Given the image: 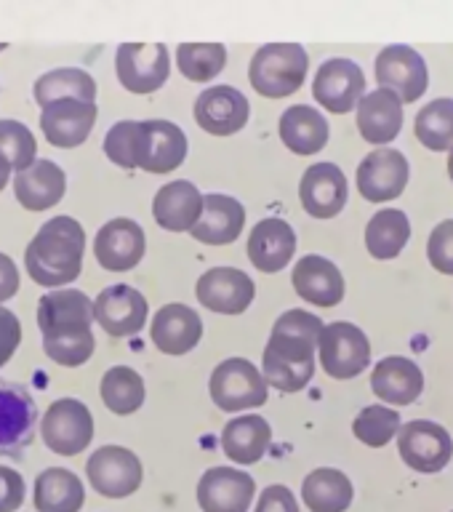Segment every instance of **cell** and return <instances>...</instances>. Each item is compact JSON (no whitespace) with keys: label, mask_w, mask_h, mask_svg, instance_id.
<instances>
[{"label":"cell","mask_w":453,"mask_h":512,"mask_svg":"<svg viewBox=\"0 0 453 512\" xmlns=\"http://www.w3.org/2000/svg\"><path fill=\"white\" fill-rule=\"evenodd\" d=\"M94 302L78 288H54L40 296L38 326L43 350L62 366H83L94 352Z\"/></svg>","instance_id":"1"},{"label":"cell","mask_w":453,"mask_h":512,"mask_svg":"<svg viewBox=\"0 0 453 512\" xmlns=\"http://www.w3.org/2000/svg\"><path fill=\"white\" fill-rule=\"evenodd\" d=\"M86 251V230L72 216H51L27 243L24 264L40 286L56 288L80 275Z\"/></svg>","instance_id":"2"},{"label":"cell","mask_w":453,"mask_h":512,"mask_svg":"<svg viewBox=\"0 0 453 512\" xmlns=\"http://www.w3.org/2000/svg\"><path fill=\"white\" fill-rule=\"evenodd\" d=\"M310 70V54L302 43H264L248 64L251 86L262 96L280 99L302 86Z\"/></svg>","instance_id":"3"},{"label":"cell","mask_w":453,"mask_h":512,"mask_svg":"<svg viewBox=\"0 0 453 512\" xmlns=\"http://www.w3.org/2000/svg\"><path fill=\"white\" fill-rule=\"evenodd\" d=\"M315 347L302 336L270 334L264 344L262 371L267 384L280 392H299L315 374Z\"/></svg>","instance_id":"4"},{"label":"cell","mask_w":453,"mask_h":512,"mask_svg":"<svg viewBox=\"0 0 453 512\" xmlns=\"http://www.w3.org/2000/svg\"><path fill=\"white\" fill-rule=\"evenodd\" d=\"M208 390L222 411H246L267 403L270 384L264 379V371H259L248 358H227L211 371Z\"/></svg>","instance_id":"5"},{"label":"cell","mask_w":453,"mask_h":512,"mask_svg":"<svg viewBox=\"0 0 453 512\" xmlns=\"http://www.w3.org/2000/svg\"><path fill=\"white\" fill-rule=\"evenodd\" d=\"M323 371L334 379H352L371 363V342L366 331L350 320H334L323 328L318 342Z\"/></svg>","instance_id":"6"},{"label":"cell","mask_w":453,"mask_h":512,"mask_svg":"<svg viewBox=\"0 0 453 512\" xmlns=\"http://www.w3.org/2000/svg\"><path fill=\"white\" fill-rule=\"evenodd\" d=\"M40 435L51 451L62 456H75L88 448L94 438V416L78 398L54 400L40 419Z\"/></svg>","instance_id":"7"},{"label":"cell","mask_w":453,"mask_h":512,"mask_svg":"<svg viewBox=\"0 0 453 512\" xmlns=\"http://www.w3.org/2000/svg\"><path fill=\"white\" fill-rule=\"evenodd\" d=\"M38 427V406L32 392L19 382L0 379V456L19 459Z\"/></svg>","instance_id":"8"},{"label":"cell","mask_w":453,"mask_h":512,"mask_svg":"<svg viewBox=\"0 0 453 512\" xmlns=\"http://www.w3.org/2000/svg\"><path fill=\"white\" fill-rule=\"evenodd\" d=\"M120 86L134 94H152L168 80L171 54L166 43H120L115 51Z\"/></svg>","instance_id":"9"},{"label":"cell","mask_w":453,"mask_h":512,"mask_svg":"<svg viewBox=\"0 0 453 512\" xmlns=\"http://www.w3.org/2000/svg\"><path fill=\"white\" fill-rule=\"evenodd\" d=\"M398 451L403 462L416 472H440L451 462L453 440L451 432L430 419H411L398 432Z\"/></svg>","instance_id":"10"},{"label":"cell","mask_w":453,"mask_h":512,"mask_svg":"<svg viewBox=\"0 0 453 512\" xmlns=\"http://www.w3.org/2000/svg\"><path fill=\"white\" fill-rule=\"evenodd\" d=\"M88 480L94 491L110 499H123L131 496L136 488L142 486L144 470L139 456L131 448L123 446H102L88 456L86 464Z\"/></svg>","instance_id":"11"},{"label":"cell","mask_w":453,"mask_h":512,"mask_svg":"<svg viewBox=\"0 0 453 512\" xmlns=\"http://www.w3.org/2000/svg\"><path fill=\"white\" fill-rule=\"evenodd\" d=\"M376 80L403 102H416L430 86V70L424 56L406 43H390L376 56Z\"/></svg>","instance_id":"12"},{"label":"cell","mask_w":453,"mask_h":512,"mask_svg":"<svg viewBox=\"0 0 453 512\" xmlns=\"http://www.w3.org/2000/svg\"><path fill=\"white\" fill-rule=\"evenodd\" d=\"M312 94L326 110L350 112L366 96V75L347 56H331L315 72Z\"/></svg>","instance_id":"13"},{"label":"cell","mask_w":453,"mask_h":512,"mask_svg":"<svg viewBox=\"0 0 453 512\" xmlns=\"http://www.w3.org/2000/svg\"><path fill=\"white\" fill-rule=\"evenodd\" d=\"M408 176H411V166L406 155L390 147H379L360 160L358 190L371 203H384V200L398 198L400 192L406 190Z\"/></svg>","instance_id":"14"},{"label":"cell","mask_w":453,"mask_h":512,"mask_svg":"<svg viewBox=\"0 0 453 512\" xmlns=\"http://www.w3.org/2000/svg\"><path fill=\"white\" fill-rule=\"evenodd\" d=\"M144 248H147V238H144L142 224L128 216H115L110 222H104L94 238L96 262L112 272L136 267L142 262Z\"/></svg>","instance_id":"15"},{"label":"cell","mask_w":453,"mask_h":512,"mask_svg":"<svg viewBox=\"0 0 453 512\" xmlns=\"http://www.w3.org/2000/svg\"><path fill=\"white\" fill-rule=\"evenodd\" d=\"M248 104L246 94L235 86H208L200 91L195 99V120L203 131L214 136L238 134L240 128L248 123Z\"/></svg>","instance_id":"16"},{"label":"cell","mask_w":453,"mask_h":512,"mask_svg":"<svg viewBox=\"0 0 453 512\" xmlns=\"http://www.w3.org/2000/svg\"><path fill=\"white\" fill-rule=\"evenodd\" d=\"M254 494V478L235 467H211L200 475L198 504L203 512H248Z\"/></svg>","instance_id":"17"},{"label":"cell","mask_w":453,"mask_h":512,"mask_svg":"<svg viewBox=\"0 0 453 512\" xmlns=\"http://www.w3.org/2000/svg\"><path fill=\"white\" fill-rule=\"evenodd\" d=\"M147 299L142 291H136L128 283H115L99 291L94 299V315L99 326L112 336L139 334L147 320Z\"/></svg>","instance_id":"18"},{"label":"cell","mask_w":453,"mask_h":512,"mask_svg":"<svg viewBox=\"0 0 453 512\" xmlns=\"http://www.w3.org/2000/svg\"><path fill=\"white\" fill-rule=\"evenodd\" d=\"M347 195H350L347 176L331 160L312 163L299 182V198H302L304 211L318 219H331L339 214L347 206Z\"/></svg>","instance_id":"19"},{"label":"cell","mask_w":453,"mask_h":512,"mask_svg":"<svg viewBox=\"0 0 453 512\" xmlns=\"http://www.w3.org/2000/svg\"><path fill=\"white\" fill-rule=\"evenodd\" d=\"M198 299L203 307L222 315H238L254 302L256 286L238 267H211L198 278Z\"/></svg>","instance_id":"20"},{"label":"cell","mask_w":453,"mask_h":512,"mask_svg":"<svg viewBox=\"0 0 453 512\" xmlns=\"http://www.w3.org/2000/svg\"><path fill=\"white\" fill-rule=\"evenodd\" d=\"M187 134L163 118L142 120V144H139V168L150 174H166L182 166L187 158Z\"/></svg>","instance_id":"21"},{"label":"cell","mask_w":453,"mask_h":512,"mask_svg":"<svg viewBox=\"0 0 453 512\" xmlns=\"http://www.w3.org/2000/svg\"><path fill=\"white\" fill-rule=\"evenodd\" d=\"M96 123V102L59 99L40 110V128L56 147H78L86 142Z\"/></svg>","instance_id":"22"},{"label":"cell","mask_w":453,"mask_h":512,"mask_svg":"<svg viewBox=\"0 0 453 512\" xmlns=\"http://www.w3.org/2000/svg\"><path fill=\"white\" fill-rule=\"evenodd\" d=\"M150 336L160 352H166V355H184V352H190L200 342V336H203V320L187 304H163L152 315Z\"/></svg>","instance_id":"23"},{"label":"cell","mask_w":453,"mask_h":512,"mask_svg":"<svg viewBox=\"0 0 453 512\" xmlns=\"http://www.w3.org/2000/svg\"><path fill=\"white\" fill-rule=\"evenodd\" d=\"M203 192L190 179H174L163 184L152 200V214L163 230L192 232L203 216Z\"/></svg>","instance_id":"24"},{"label":"cell","mask_w":453,"mask_h":512,"mask_svg":"<svg viewBox=\"0 0 453 512\" xmlns=\"http://www.w3.org/2000/svg\"><path fill=\"white\" fill-rule=\"evenodd\" d=\"M296 251L294 227L280 219V216H267L254 224L248 235V259L256 270L278 272L283 270Z\"/></svg>","instance_id":"25"},{"label":"cell","mask_w":453,"mask_h":512,"mask_svg":"<svg viewBox=\"0 0 453 512\" xmlns=\"http://www.w3.org/2000/svg\"><path fill=\"white\" fill-rule=\"evenodd\" d=\"M296 294L318 307H336L344 299V278L331 259L320 254H307L294 264Z\"/></svg>","instance_id":"26"},{"label":"cell","mask_w":453,"mask_h":512,"mask_svg":"<svg viewBox=\"0 0 453 512\" xmlns=\"http://www.w3.org/2000/svg\"><path fill=\"white\" fill-rule=\"evenodd\" d=\"M371 387L376 398H382L390 406H408L414 403L424 390V374L419 363L403 355H387L371 371Z\"/></svg>","instance_id":"27"},{"label":"cell","mask_w":453,"mask_h":512,"mask_svg":"<svg viewBox=\"0 0 453 512\" xmlns=\"http://www.w3.org/2000/svg\"><path fill=\"white\" fill-rule=\"evenodd\" d=\"M360 136L371 144H390L403 128V99L390 88L368 91L358 104Z\"/></svg>","instance_id":"28"},{"label":"cell","mask_w":453,"mask_h":512,"mask_svg":"<svg viewBox=\"0 0 453 512\" xmlns=\"http://www.w3.org/2000/svg\"><path fill=\"white\" fill-rule=\"evenodd\" d=\"M246 227V208L238 198L222 195V192H208L203 198V216L192 227V238L208 246H224L238 238Z\"/></svg>","instance_id":"29"},{"label":"cell","mask_w":453,"mask_h":512,"mask_svg":"<svg viewBox=\"0 0 453 512\" xmlns=\"http://www.w3.org/2000/svg\"><path fill=\"white\" fill-rule=\"evenodd\" d=\"M67 190V176L62 166L48 158H38L30 168L14 176L16 200L30 211H46L62 200Z\"/></svg>","instance_id":"30"},{"label":"cell","mask_w":453,"mask_h":512,"mask_svg":"<svg viewBox=\"0 0 453 512\" xmlns=\"http://www.w3.org/2000/svg\"><path fill=\"white\" fill-rule=\"evenodd\" d=\"M280 139L296 155H312L328 144V120L310 104H291L280 115Z\"/></svg>","instance_id":"31"},{"label":"cell","mask_w":453,"mask_h":512,"mask_svg":"<svg viewBox=\"0 0 453 512\" xmlns=\"http://www.w3.org/2000/svg\"><path fill=\"white\" fill-rule=\"evenodd\" d=\"M272 440L270 422L259 414H240L224 424L222 448L232 462L254 464L259 462Z\"/></svg>","instance_id":"32"},{"label":"cell","mask_w":453,"mask_h":512,"mask_svg":"<svg viewBox=\"0 0 453 512\" xmlns=\"http://www.w3.org/2000/svg\"><path fill=\"white\" fill-rule=\"evenodd\" d=\"M32 502L38 512H78L86 502V488L67 467H46L35 478Z\"/></svg>","instance_id":"33"},{"label":"cell","mask_w":453,"mask_h":512,"mask_svg":"<svg viewBox=\"0 0 453 512\" xmlns=\"http://www.w3.org/2000/svg\"><path fill=\"white\" fill-rule=\"evenodd\" d=\"M352 496V480L334 467H318L302 483V499L310 512H344L352 504Z\"/></svg>","instance_id":"34"},{"label":"cell","mask_w":453,"mask_h":512,"mask_svg":"<svg viewBox=\"0 0 453 512\" xmlns=\"http://www.w3.org/2000/svg\"><path fill=\"white\" fill-rule=\"evenodd\" d=\"M411 238V222L400 208H379L366 224V248L374 259H395Z\"/></svg>","instance_id":"35"},{"label":"cell","mask_w":453,"mask_h":512,"mask_svg":"<svg viewBox=\"0 0 453 512\" xmlns=\"http://www.w3.org/2000/svg\"><path fill=\"white\" fill-rule=\"evenodd\" d=\"M35 99L40 107H48L51 102L59 99H83V102H94L96 99V80L80 67H56V70L43 72L35 80Z\"/></svg>","instance_id":"36"},{"label":"cell","mask_w":453,"mask_h":512,"mask_svg":"<svg viewBox=\"0 0 453 512\" xmlns=\"http://www.w3.org/2000/svg\"><path fill=\"white\" fill-rule=\"evenodd\" d=\"M414 131L424 147L435 152L453 150V99L451 96H438L427 107L416 112Z\"/></svg>","instance_id":"37"},{"label":"cell","mask_w":453,"mask_h":512,"mask_svg":"<svg viewBox=\"0 0 453 512\" xmlns=\"http://www.w3.org/2000/svg\"><path fill=\"white\" fill-rule=\"evenodd\" d=\"M144 379L131 366H112L102 376L104 406L115 414H134L144 403Z\"/></svg>","instance_id":"38"},{"label":"cell","mask_w":453,"mask_h":512,"mask_svg":"<svg viewBox=\"0 0 453 512\" xmlns=\"http://www.w3.org/2000/svg\"><path fill=\"white\" fill-rule=\"evenodd\" d=\"M176 64H179L184 78L206 83L224 70L227 48H224V43H179L176 46Z\"/></svg>","instance_id":"39"},{"label":"cell","mask_w":453,"mask_h":512,"mask_svg":"<svg viewBox=\"0 0 453 512\" xmlns=\"http://www.w3.org/2000/svg\"><path fill=\"white\" fill-rule=\"evenodd\" d=\"M400 427H403V419L390 406H366L355 416V422H352L355 438L371 448L387 446L398 435Z\"/></svg>","instance_id":"40"},{"label":"cell","mask_w":453,"mask_h":512,"mask_svg":"<svg viewBox=\"0 0 453 512\" xmlns=\"http://www.w3.org/2000/svg\"><path fill=\"white\" fill-rule=\"evenodd\" d=\"M35 152H38V142L30 128L24 126L22 120L0 118V155L11 163L16 174L30 168L35 163Z\"/></svg>","instance_id":"41"},{"label":"cell","mask_w":453,"mask_h":512,"mask_svg":"<svg viewBox=\"0 0 453 512\" xmlns=\"http://www.w3.org/2000/svg\"><path fill=\"white\" fill-rule=\"evenodd\" d=\"M142 120H118L104 136V152L112 163L123 168H139Z\"/></svg>","instance_id":"42"},{"label":"cell","mask_w":453,"mask_h":512,"mask_svg":"<svg viewBox=\"0 0 453 512\" xmlns=\"http://www.w3.org/2000/svg\"><path fill=\"white\" fill-rule=\"evenodd\" d=\"M323 320L312 312L302 310V307H294V310H286L275 320L272 326V334H291V336H302L307 342L318 344L320 334H323Z\"/></svg>","instance_id":"43"},{"label":"cell","mask_w":453,"mask_h":512,"mask_svg":"<svg viewBox=\"0 0 453 512\" xmlns=\"http://www.w3.org/2000/svg\"><path fill=\"white\" fill-rule=\"evenodd\" d=\"M427 256L430 264L443 275H453V219H443L435 224L427 240Z\"/></svg>","instance_id":"44"},{"label":"cell","mask_w":453,"mask_h":512,"mask_svg":"<svg viewBox=\"0 0 453 512\" xmlns=\"http://www.w3.org/2000/svg\"><path fill=\"white\" fill-rule=\"evenodd\" d=\"M24 478L11 467L0 464V512H14L24 502Z\"/></svg>","instance_id":"45"},{"label":"cell","mask_w":453,"mask_h":512,"mask_svg":"<svg viewBox=\"0 0 453 512\" xmlns=\"http://www.w3.org/2000/svg\"><path fill=\"white\" fill-rule=\"evenodd\" d=\"M254 512H299V502H296L294 491L280 483H272L259 494Z\"/></svg>","instance_id":"46"},{"label":"cell","mask_w":453,"mask_h":512,"mask_svg":"<svg viewBox=\"0 0 453 512\" xmlns=\"http://www.w3.org/2000/svg\"><path fill=\"white\" fill-rule=\"evenodd\" d=\"M19 342H22V323H19L14 312L0 304V366L8 363Z\"/></svg>","instance_id":"47"},{"label":"cell","mask_w":453,"mask_h":512,"mask_svg":"<svg viewBox=\"0 0 453 512\" xmlns=\"http://www.w3.org/2000/svg\"><path fill=\"white\" fill-rule=\"evenodd\" d=\"M19 291V270L14 259L0 251V302H6Z\"/></svg>","instance_id":"48"},{"label":"cell","mask_w":453,"mask_h":512,"mask_svg":"<svg viewBox=\"0 0 453 512\" xmlns=\"http://www.w3.org/2000/svg\"><path fill=\"white\" fill-rule=\"evenodd\" d=\"M8 176H11V163H8V160L0 155V190L6 187Z\"/></svg>","instance_id":"49"},{"label":"cell","mask_w":453,"mask_h":512,"mask_svg":"<svg viewBox=\"0 0 453 512\" xmlns=\"http://www.w3.org/2000/svg\"><path fill=\"white\" fill-rule=\"evenodd\" d=\"M448 176H451V182H453V150L448 152Z\"/></svg>","instance_id":"50"},{"label":"cell","mask_w":453,"mask_h":512,"mask_svg":"<svg viewBox=\"0 0 453 512\" xmlns=\"http://www.w3.org/2000/svg\"><path fill=\"white\" fill-rule=\"evenodd\" d=\"M3 48H6V43H0V51H3Z\"/></svg>","instance_id":"51"}]
</instances>
